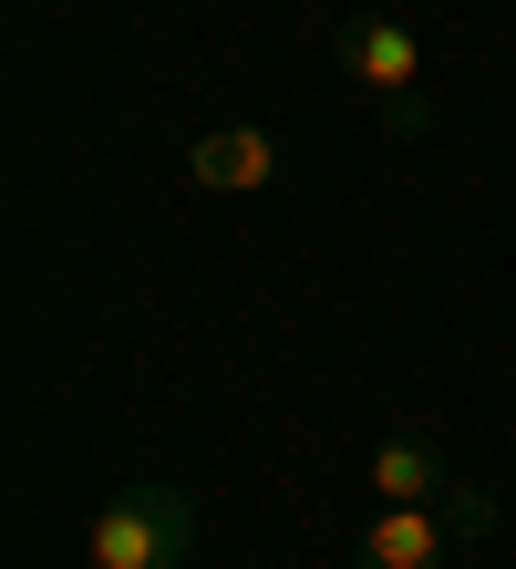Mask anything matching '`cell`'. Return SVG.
<instances>
[{
    "mask_svg": "<svg viewBox=\"0 0 516 569\" xmlns=\"http://www.w3.org/2000/svg\"><path fill=\"white\" fill-rule=\"evenodd\" d=\"M331 62H341V83H362V104L383 114L403 146L434 124V104H424V42H413L393 11H331Z\"/></svg>",
    "mask_w": 516,
    "mask_h": 569,
    "instance_id": "1",
    "label": "cell"
},
{
    "mask_svg": "<svg viewBox=\"0 0 516 569\" xmlns=\"http://www.w3.org/2000/svg\"><path fill=\"white\" fill-rule=\"evenodd\" d=\"M496 497L455 477V497H434V508H372L362 539H352V569H455V549L496 539Z\"/></svg>",
    "mask_w": 516,
    "mask_h": 569,
    "instance_id": "2",
    "label": "cell"
},
{
    "mask_svg": "<svg viewBox=\"0 0 516 569\" xmlns=\"http://www.w3.org/2000/svg\"><path fill=\"white\" fill-rule=\"evenodd\" d=\"M196 559V497L186 487H114L83 528V569H186Z\"/></svg>",
    "mask_w": 516,
    "mask_h": 569,
    "instance_id": "3",
    "label": "cell"
},
{
    "mask_svg": "<svg viewBox=\"0 0 516 569\" xmlns=\"http://www.w3.org/2000/svg\"><path fill=\"white\" fill-rule=\"evenodd\" d=\"M269 177H280V136H269V124H206V136L186 146V187L196 197H259Z\"/></svg>",
    "mask_w": 516,
    "mask_h": 569,
    "instance_id": "4",
    "label": "cell"
},
{
    "mask_svg": "<svg viewBox=\"0 0 516 569\" xmlns=\"http://www.w3.org/2000/svg\"><path fill=\"white\" fill-rule=\"evenodd\" d=\"M362 477L383 508H434V497H455V466H444L434 435H383V446L362 456Z\"/></svg>",
    "mask_w": 516,
    "mask_h": 569,
    "instance_id": "5",
    "label": "cell"
}]
</instances>
